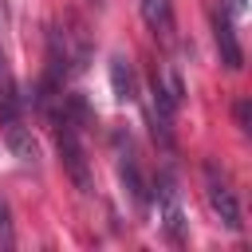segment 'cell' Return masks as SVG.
<instances>
[{
    "instance_id": "5b68a950",
    "label": "cell",
    "mask_w": 252,
    "mask_h": 252,
    "mask_svg": "<svg viewBox=\"0 0 252 252\" xmlns=\"http://www.w3.org/2000/svg\"><path fill=\"white\" fill-rule=\"evenodd\" d=\"M142 4V20L158 39H173V4L169 0H138Z\"/></svg>"
},
{
    "instance_id": "9c48e42d",
    "label": "cell",
    "mask_w": 252,
    "mask_h": 252,
    "mask_svg": "<svg viewBox=\"0 0 252 252\" xmlns=\"http://www.w3.org/2000/svg\"><path fill=\"white\" fill-rule=\"evenodd\" d=\"M236 122H240V130H248V98L236 102Z\"/></svg>"
},
{
    "instance_id": "8992f818",
    "label": "cell",
    "mask_w": 252,
    "mask_h": 252,
    "mask_svg": "<svg viewBox=\"0 0 252 252\" xmlns=\"http://www.w3.org/2000/svg\"><path fill=\"white\" fill-rule=\"evenodd\" d=\"M110 87H114V98L118 102H130L138 94V79H134V67L126 55H114L110 59Z\"/></svg>"
},
{
    "instance_id": "8fae6325",
    "label": "cell",
    "mask_w": 252,
    "mask_h": 252,
    "mask_svg": "<svg viewBox=\"0 0 252 252\" xmlns=\"http://www.w3.org/2000/svg\"><path fill=\"white\" fill-rule=\"evenodd\" d=\"M228 8L232 12H244V0H228Z\"/></svg>"
},
{
    "instance_id": "ba28073f",
    "label": "cell",
    "mask_w": 252,
    "mask_h": 252,
    "mask_svg": "<svg viewBox=\"0 0 252 252\" xmlns=\"http://www.w3.org/2000/svg\"><path fill=\"white\" fill-rule=\"evenodd\" d=\"M16 244V232H12V209H8V201H4V193H0V248H12Z\"/></svg>"
},
{
    "instance_id": "30bf717a",
    "label": "cell",
    "mask_w": 252,
    "mask_h": 252,
    "mask_svg": "<svg viewBox=\"0 0 252 252\" xmlns=\"http://www.w3.org/2000/svg\"><path fill=\"white\" fill-rule=\"evenodd\" d=\"M8 83V67H4V55H0V87Z\"/></svg>"
},
{
    "instance_id": "52a82bcc",
    "label": "cell",
    "mask_w": 252,
    "mask_h": 252,
    "mask_svg": "<svg viewBox=\"0 0 252 252\" xmlns=\"http://www.w3.org/2000/svg\"><path fill=\"white\" fill-rule=\"evenodd\" d=\"M118 177H122V185H126V193L134 197V205H146V185H142V173H138V161L126 154L122 161H118Z\"/></svg>"
},
{
    "instance_id": "277c9868",
    "label": "cell",
    "mask_w": 252,
    "mask_h": 252,
    "mask_svg": "<svg viewBox=\"0 0 252 252\" xmlns=\"http://www.w3.org/2000/svg\"><path fill=\"white\" fill-rule=\"evenodd\" d=\"M4 126V142H8V150L20 158V161H39V146H35V138H32V130L20 122V118H8V122H0Z\"/></svg>"
},
{
    "instance_id": "6da1fadb",
    "label": "cell",
    "mask_w": 252,
    "mask_h": 252,
    "mask_svg": "<svg viewBox=\"0 0 252 252\" xmlns=\"http://www.w3.org/2000/svg\"><path fill=\"white\" fill-rule=\"evenodd\" d=\"M205 197H209V209L217 213V220L228 228V232H240V205H236V193L228 189V181H224V173L213 165V161H205Z\"/></svg>"
},
{
    "instance_id": "7a4b0ae2",
    "label": "cell",
    "mask_w": 252,
    "mask_h": 252,
    "mask_svg": "<svg viewBox=\"0 0 252 252\" xmlns=\"http://www.w3.org/2000/svg\"><path fill=\"white\" fill-rule=\"evenodd\" d=\"M59 158H63V169L71 173V181H75V189L79 193H91V165H87V154H83V146H79V134H75V126L63 118L59 122Z\"/></svg>"
},
{
    "instance_id": "3957f363",
    "label": "cell",
    "mask_w": 252,
    "mask_h": 252,
    "mask_svg": "<svg viewBox=\"0 0 252 252\" xmlns=\"http://www.w3.org/2000/svg\"><path fill=\"white\" fill-rule=\"evenodd\" d=\"M213 39H217L220 63H224L228 71H240V67H244V51H240V43H236V32H232V24H228L224 8H217V12H213Z\"/></svg>"
}]
</instances>
